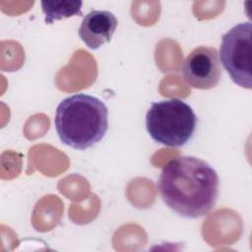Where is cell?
<instances>
[{"mask_svg":"<svg viewBox=\"0 0 252 252\" xmlns=\"http://www.w3.org/2000/svg\"><path fill=\"white\" fill-rule=\"evenodd\" d=\"M196 126L194 110L179 98L155 101L146 114V128L151 138L167 147L184 146L192 139Z\"/></svg>","mask_w":252,"mask_h":252,"instance_id":"cell-3","label":"cell"},{"mask_svg":"<svg viewBox=\"0 0 252 252\" xmlns=\"http://www.w3.org/2000/svg\"><path fill=\"white\" fill-rule=\"evenodd\" d=\"M252 25L240 23L232 27L221 37L219 58L237 86L252 88Z\"/></svg>","mask_w":252,"mask_h":252,"instance_id":"cell-4","label":"cell"},{"mask_svg":"<svg viewBox=\"0 0 252 252\" xmlns=\"http://www.w3.org/2000/svg\"><path fill=\"white\" fill-rule=\"evenodd\" d=\"M54 125L64 145L76 150H87L104 137L108 129V109L95 96L75 94L58 104Z\"/></svg>","mask_w":252,"mask_h":252,"instance_id":"cell-2","label":"cell"},{"mask_svg":"<svg viewBox=\"0 0 252 252\" xmlns=\"http://www.w3.org/2000/svg\"><path fill=\"white\" fill-rule=\"evenodd\" d=\"M219 175L205 160L191 156L169 159L162 167L158 188L163 203L189 219L207 215L219 196Z\"/></svg>","mask_w":252,"mask_h":252,"instance_id":"cell-1","label":"cell"},{"mask_svg":"<svg viewBox=\"0 0 252 252\" xmlns=\"http://www.w3.org/2000/svg\"><path fill=\"white\" fill-rule=\"evenodd\" d=\"M182 75L187 85L198 90L215 88L221 77V68L216 48L198 46L185 58Z\"/></svg>","mask_w":252,"mask_h":252,"instance_id":"cell-5","label":"cell"},{"mask_svg":"<svg viewBox=\"0 0 252 252\" xmlns=\"http://www.w3.org/2000/svg\"><path fill=\"white\" fill-rule=\"evenodd\" d=\"M117 24L113 13L93 10L84 17L79 29V36L89 48L97 49L111 40Z\"/></svg>","mask_w":252,"mask_h":252,"instance_id":"cell-6","label":"cell"},{"mask_svg":"<svg viewBox=\"0 0 252 252\" xmlns=\"http://www.w3.org/2000/svg\"><path fill=\"white\" fill-rule=\"evenodd\" d=\"M41 9L44 14L45 24H52L54 21L82 16V1L78 0H53L41 1Z\"/></svg>","mask_w":252,"mask_h":252,"instance_id":"cell-7","label":"cell"}]
</instances>
